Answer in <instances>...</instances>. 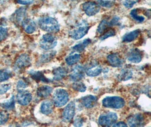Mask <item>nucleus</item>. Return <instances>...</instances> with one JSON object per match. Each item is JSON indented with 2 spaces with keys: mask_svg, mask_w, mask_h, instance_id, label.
I'll return each instance as SVG.
<instances>
[{
  "mask_svg": "<svg viewBox=\"0 0 151 127\" xmlns=\"http://www.w3.org/2000/svg\"><path fill=\"white\" fill-rule=\"evenodd\" d=\"M97 97L92 95H86L82 97L81 100V102L83 106L88 108L95 107L97 104Z\"/></svg>",
  "mask_w": 151,
  "mask_h": 127,
  "instance_id": "14",
  "label": "nucleus"
},
{
  "mask_svg": "<svg viewBox=\"0 0 151 127\" xmlns=\"http://www.w3.org/2000/svg\"><path fill=\"white\" fill-rule=\"evenodd\" d=\"M113 127H127V125L126 123H124V122L122 121H120V122H118Z\"/></svg>",
  "mask_w": 151,
  "mask_h": 127,
  "instance_id": "43",
  "label": "nucleus"
},
{
  "mask_svg": "<svg viewBox=\"0 0 151 127\" xmlns=\"http://www.w3.org/2000/svg\"><path fill=\"white\" fill-rule=\"evenodd\" d=\"M33 1H17V2L21 5H29L33 3Z\"/></svg>",
  "mask_w": 151,
  "mask_h": 127,
  "instance_id": "42",
  "label": "nucleus"
},
{
  "mask_svg": "<svg viewBox=\"0 0 151 127\" xmlns=\"http://www.w3.org/2000/svg\"><path fill=\"white\" fill-rule=\"evenodd\" d=\"M116 34V31L113 29H110L108 30L106 32H104L101 36L100 37V40H104L110 37L114 36Z\"/></svg>",
  "mask_w": 151,
  "mask_h": 127,
  "instance_id": "33",
  "label": "nucleus"
},
{
  "mask_svg": "<svg viewBox=\"0 0 151 127\" xmlns=\"http://www.w3.org/2000/svg\"><path fill=\"white\" fill-rule=\"evenodd\" d=\"M107 61L111 66L121 67L123 65V60L117 54H110L107 57Z\"/></svg>",
  "mask_w": 151,
  "mask_h": 127,
  "instance_id": "15",
  "label": "nucleus"
},
{
  "mask_svg": "<svg viewBox=\"0 0 151 127\" xmlns=\"http://www.w3.org/2000/svg\"><path fill=\"white\" fill-rule=\"evenodd\" d=\"M31 62L30 57L27 54H23L17 58L15 63V67L17 69H22L29 65Z\"/></svg>",
  "mask_w": 151,
  "mask_h": 127,
  "instance_id": "12",
  "label": "nucleus"
},
{
  "mask_svg": "<svg viewBox=\"0 0 151 127\" xmlns=\"http://www.w3.org/2000/svg\"><path fill=\"white\" fill-rule=\"evenodd\" d=\"M127 122L130 127H143L145 124L143 116L141 114H136L130 116Z\"/></svg>",
  "mask_w": 151,
  "mask_h": 127,
  "instance_id": "9",
  "label": "nucleus"
},
{
  "mask_svg": "<svg viewBox=\"0 0 151 127\" xmlns=\"http://www.w3.org/2000/svg\"><path fill=\"white\" fill-rule=\"evenodd\" d=\"M31 76L36 80L41 81L44 83H48V79H47L43 74L39 71L31 72Z\"/></svg>",
  "mask_w": 151,
  "mask_h": 127,
  "instance_id": "27",
  "label": "nucleus"
},
{
  "mask_svg": "<svg viewBox=\"0 0 151 127\" xmlns=\"http://www.w3.org/2000/svg\"><path fill=\"white\" fill-rule=\"evenodd\" d=\"M40 28L49 34L57 33L60 31V24L55 18L50 17H42L39 20Z\"/></svg>",
  "mask_w": 151,
  "mask_h": 127,
  "instance_id": "1",
  "label": "nucleus"
},
{
  "mask_svg": "<svg viewBox=\"0 0 151 127\" xmlns=\"http://www.w3.org/2000/svg\"><path fill=\"white\" fill-rule=\"evenodd\" d=\"M15 100H14V96H12L9 100L5 101L0 103V106L2 108L7 110H12L14 107Z\"/></svg>",
  "mask_w": 151,
  "mask_h": 127,
  "instance_id": "28",
  "label": "nucleus"
},
{
  "mask_svg": "<svg viewBox=\"0 0 151 127\" xmlns=\"http://www.w3.org/2000/svg\"><path fill=\"white\" fill-rule=\"evenodd\" d=\"M26 7H22L18 9L15 13L13 14V20L17 24H22V22L25 20L26 14Z\"/></svg>",
  "mask_w": 151,
  "mask_h": 127,
  "instance_id": "16",
  "label": "nucleus"
},
{
  "mask_svg": "<svg viewBox=\"0 0 151 127\" xmlns=\"http://www.w3.org/2000/svg\"><path fill=\"white\" fill-rule=\"evenodd\" d=\"M91 42V40L89 39H87L82 41V42L76 44V45L72 47V49L76 52L81 53L84 51L85 48L89 45Z\"/></svg>",
  "mask_w": 151,
  "mask_h": 127,
  "instance_id": "23",
  "label": "nucleus"
},
{
  "mask_svg": "<svg viewBox=\"0 0 151 127\" xmlns=\"http://www.w3.org/2000/svg\"><path fill=\"white\" fill-rule=\"evenodd\" d=\"M80 58L81 55L79 54H71L65 58V61L68 65L72 66L76 64L79 60Z\"/></svg>",
  "mask_w": 151,
  "mask_h": 127,
  "instance_id": "25",
  "label": "nucleus"
},
{
  "mask_svg": "<svg viewBox=\"0 0 151 127\" xmlns=\"http://www.w3.org/2000/svg\"><path fill=\"white\" fill-rule=\"evenodd\" d=\"M53 100L55 106L62 107L65 106L69 100V94L63 89H57L53 94Z\"/></svg>",
  "mask_w": 151,
  "mask_h": 127,
  "instance_id": "3",
  "label": "nucleus"
},
{
  "mask_svg": "<svg viewBox=\"0 0 151 127\" xmlns=\"http://www.w3.org/2000/svg\"><path fill=\"white\" fill-rule=\"evenodd\" d=\"M11 87L10 84H3L0 85V94H3L7 92L11 88Z\"/></svg>",
  "mask_w": 151,
  "mask_h": 127,
  "instance_id": "37",
  "label": "nucleus"
},
{
  "mask_svg": "<svg viewBox=\"0 0 151 127\" xmlns=\"http://www.w3.org/2000/svg\"><path fill=\"white\" fill-rule=\"evenodd\" d=\"M73 88L76 91L80 92H84L86 90V87L85 84L81 81H76L72 85Z\"/></svg>",
  "mask_w": 151,
  "mask_h": 127,
  "instance_id": "30",
  "label": "nucleus"
},
{
  "mask_svg": "<svg viewBox=\"0 0 151 127\" xmlns=\"http://www.w3.org/2000/svg\"><path fill=\"white\" fill-rule=\"evenodd\" d=\"M83 123V119L82 118L76 117L74 121V126L75 127H81L82 126Z\"/></svg>",
  "mask_w": 151,
  "mask_h": 127,
  "instance_id": "40",
  "label": "nucleus"
},
{
  "mask_svg": "<svg viewBox=\"0 0 151 127\" xmlns=\"http://www.w3.org/2000/svg\"><path fill=\"white\" fill-rule=\"evenodd\" d=\"M137 1H125L123 2L124 6L127 9H130L137 3Z\"/></svg>",
  "mask_w": 151,
  "mask_h": 127,
  "instance_id": "41",
  "label": "nucleus"
},
{
  "mask_svg": "<svg viewBox=\"0 0 151 127\" xmlns=\"http://www.w3.org/2000/svg\"><path fill=\"white\" fill-rule=\"evenodd\" d=\"M12 76L13 74L10 71L5 69L0 70V82L7 80Z\"/></svg>",
  "mask_w": 151,
  "mask_h": 127,
  "instance_id": "29",
  "label": "nucleus"
},
{
  "mask_svg": "<svg viewBox=\"0 0 151 127\" xmlns=\"http://www.w3.org/2000/svg\"><path fill=\"white\" fill-rule=\"evenodd\" d=\"M137 9H134L131 10L130 12V15L131 18L134 20H137L138 22H142L144 20V18L142 16H140L137 15Z\"/></svg>",
  "mask_w": 151,
  "mask_h": 127,
  "instance_id": "34",
  "label": "nucleus"
},
{
  "mask_svg": "<svg viewBox=\"0 0 151 127\" xmlns=\"http://www.w3.org/2000/svg\"><path fill=\"white\" fill-rule=\"evenodd\" d=\"M120 18L117 17V16H115L111 20L110 22H108V26L109 27H111V26H116V25H118L119 23V21Z\"/></svg>",
  "mask_w": 151,
  "mask_h": 127,
  "instance_id": "39",
  "label": "nucleus"
},
{
  "mask_svg": "<svg viewBox=\"0 0 151 127\" xmlns=\"http://www.w3.org/2000/svg\"><path fill=\"white\" fill-rule=\"evenodd\" d=\"M97 4L102 6L110 8L114 5L115 2L114 1H97Z\"/></svg>",
  "mask_w": 151,
  "mask_h": 127,
  "instance_id": "35",
  "label": "nucleus"
},
{
  "mask_svg": "<svg viewBox=\"0 0 151 127\" xmlns=\"http://www.w3.org/2000/svg\"><path fill=\"white\" fill-rule=\"evenodd\" d=\"M28 86L27 83L23 80H21L19 81L17 84V89L19 90H23L24 89L27 88Z\"/></svg>",
  "mask_w": 151,
  "mask_h": 127,
  "instance_id": "38",
  "label": "nucleus"
},
{
  "mask_svg": "<svg viewBox=\"0 0 151 127\" xmlns=\"http://www.w3.org/2000/svg\"><path fill=\"white\" fill-rule=\"evenodd\" d=\"M125 102L122 98L118 96L106 97L103 100V106L106 108L118 109L124 107Z\"/></svg>",
  "mask_w": 151,
  "mask_h": 127,
  "instance_id": "4",
  "label": "nucleus"
},
{
  "mask_svg": "<svg viewBox=\"0 0 151 127\" xmlns=\"http://www.w3.org/2000/svg\"><path fill=\"white\" fill-rule=\"evenodd\" d=\"M52 91V88L47 85L39 87L37 90V95L41 98H46L50 95Z\"/></svg>",
  "mask_w": 151,
  "mask_h": 127,
  "instance_id": "20",
  "label": "nucleus"
},
{
  "mask_svg": "<svg viewBox=\"0 0 151 127\" xmlns=\"http://www.w3.org/2000/svg\"><path fill=\"white\" fill-rule=\"evenodd\" d=\"M132 72L131 70L127 68H125L121 70L118 78L120 81H127L130 79L132 76Z\"/></svg>",
  "mask_w": 151,
  "mask_h": 127,
  "instance_id": "24",
  "label": "nucleus"
},
{
  "mask_svg": "<svg viewBox=\"0 0 151 127\" xmlns=\"http://www.w3.org/2000/svg\"><path fill=\"white\" fill-rule=\"evenodd\" d=\"M68 73V69L66 67H58L55 68L53 71V78L55 80H60Z\"/></svg>",
  "mask_w": 151,
  "mask_h": 127,
  "instance_id": "18",
  "label": "nucleus"
},
{
  "mask_svg": "<svg viewBox=\"0 0 151 127\" xmlns=\"http://www.w3.org/2000/svg\"><path fill=\"white\" fill-rule=\"evenodd\" d=\"M9 118V114L6 111L0 110V125H3L7 122Z\"/></svg>",
  "mask_w": 151,
  "mask_h": 127,
  "instance_id": "32",
  "label": "nucleus"
},
{
  "mask_svg": "<svg viewBox=\"0 0 151 127\" xmlns=\"http://www.w3.org/2000/svg\"><path fill=\"white\" fill-rule=\"evenodd\" d=\"M22 24L24 30L27 34H32L36 29V24L34 21L31 19L26 18L22 22Z\"/></svg>",
  "mask_w": 151,
  "mask_h": 127,
  "instance_id": "17",
  "label": "nucleus"
},
{
  "mask_svg": "<svg viewBox=\"0 0 151 127\" xmlns=\"http://www.w3.org/2000/svg\"><path fill=\"white\" fill-rule=\"evenodd\" d=\"M127 60L131 63H138L142 60V53L137 49H132L128 53Z\"/></svg>",
  "mask_w": 151,
  "mask_h": 127,
  "instance_id": "13",
  "label": "nucleus"
},
{
  "mask_svg": "<svg viewBox=\"0 0 151 127\" xmlns=\"http://www.w3.org/2000/svg\"><path fill=\"white\" fill-rule=\"evenodd\" d=\"M140 33V29H135L130 32L126 33L122 37V41L124 42H130L135 40Z\"/></svg>",
  "mask_w": 151,
  "mask_h": 127,
  "instance_id": "19",
  "label": "nucleus"
},
{
  "mask_svg": "<svg viewBox=\"0 0 151 127\" xmlns=\"http://www.w3.org/2000/svg\"><path fill=\"white\" fill-rule=\"evenodd\" d=\"M8 35V29L7 28L0 25V41L4 40Z\"/></svg>",
  "mask_w": 151,
  "mask_h": 127,
  "instance_id": "36",
  "label": "nucleus"
},
{
  "mask_svg": "<svg viewBox=\"0 0 151 127\" xmlns=\"http://www.w3.org/2000/svg\"><path fill=\"white\" fill-rule=\"evenodd\" d=\"M84 75V70L81 65H76L73 67L71 73L70 74V78L74 81H79L82 79Z\"/></svg>",
  "mask_w": 151,
  "mask_h": 127,
  "instance_id": "11",
  "label": "nucleus"
},
{
  "mask_svg": "<svg viewBox=\"0 0 151 127\" xmlns=\"http://www.w3.org/2000/svg\"><path fill=\"white\" fill-rule=\"evenodd\" d=\"M109 27L108 26V20L104 19L102 20L97 28V32L100 34H102L106 29V28Z\"/></svg>",
  "mask_w": 151,
  "mask_h": 127,
  "instance_id": "31",
  "label": "nucleus"
},
{
  "mask_svg": "<svg viewBox=\"0 0 151 127\" xmlns=\"http://www.w3.org/2000/svg\"><path fill=\"white\" fill-rule=\"evenodd\" d=\"M82 9L87 15L91 17L96 15L99 12L100 7L97 2L88 1L83 4Z\"/></svg>",
  "mask_w": 151,
  "mask_h": 127,
  "instance_id": "7",
  "label": "nucleus"
},
{
  "mask_svg": "<svg viewBox=\"0 0 151 127\" xmlns=\"http://www.w3.org/2000/svg\"><path fill=\"white\" fill-rule=\"evenodd\" d=\"M89 27V24L87 21L82 20L69 31V36L74 40H79L88 33Z\"/></svg>",
  "mask_w": 151,
  "mask_h": 127,
  "instance_id": "2",
  "label": "nucleus"
},
{
  "mask_svg": "<svg viewBox=\"0 0 151 127\" xmlns=\"http://www.w3.org/2000/svg\"><path fill=\"white\" fill-rule=\"evenodd\" d=\"M56 54L55 51H51L48 53L42 54L39 59V62L40 63H45L52 60Z\"/></svg>",
  "mask_w": 151,
  "mask_h": 127,
  "instance_id": "26",
  "label": "nucleus"
},
{
  "mask_svg": "<svg viewBox=\"0 0 151 127\" xmlns=\"http://www.w3.org/2000/svg\"><path fill=\"white\" fill-rule=\"evenodd\" d=\"M17 98L18 102L23 106L28 105L32 99V94L26 90H19Z\"/></svg>",
  "mask_w": 151,
  "mask_h": 127,
  "instance_id": "10",
  "label": "nucleus"
},
{
  "mask_svg": "<svg viewBox=\"0 0 151 127\" xmlns=\"http://www.w3.org/2000/svg\"><path fill=\"white\" fill-rule=\"evenodd\" d=\"M76 104L74 102L71 101L64 108L62 112V120L65 122H69L71 121L75 114Z\"/></svg>",
  "mask_w": 151,
  "mask_h": 127,
  "instance_id": "8",
  "label": "nucleus"
},
{
  "mask_svg": "<svg viewBox=\"0 0 151 127\" xmlns=\"http://www.w3.org/2000/svg\"><path fill=\"white\" fill-rule=\"evenodd\" d=\"M57 44V39L52 34H44L40 41V47L45 50H49L53 49Z\"/></svg>",
  "mask_w": 151,
  "mask_h": 127,
  "instance_id": "6",
  "label": "nucleus"
},
{
  "mask_svg": "<svg viewBox=\"0 0 151 127\" xmlns=\"http://www.w3.org/2000/svg\"><path fill=\"white\" fill-rule=\"evenodd\" d=\"M41 112L43 114L48 115L52 113L53 111V103L49 100L44 101L41 103L40 107Z\"/></svg>",
  "mask_w": 151,
  "mask_h": 127,
  "instance_id": "21",
  "label": "nucleus"
},
{
  "mask_svg": "<svg viewBox=\"0 0 151 127\" xmlns=\"http://www.w3.org/2000/svg\"><path fill=\"white\" fill-rule=\"evenodd\" d=\"M102 71V67L100 65H93L92 66L87 68L86 70V74L89 76H97L101 74Z\"/></svg>",
  "mask_w": 151,
  "mask_h": 127,
  "instance_id": "22",
  "label": "nucleus"
},
{
  "mask_svg": "<svg viewBox=\"0 0 151 127\" xmlns=\"http://www.w3.org/2000/svg\"><path fill=\"white\" fill-rule=\"evenodd\" d=\"M118 119L117 114L113 112H107L102 114L99 117V122L102 127H110Z\"/></svg>",
  "mask_w": 151,
  "mask_h": 127,
  "instance_id": "5",
  "label": "nucleus"
}]
</instances>
